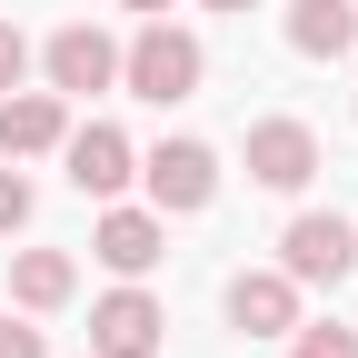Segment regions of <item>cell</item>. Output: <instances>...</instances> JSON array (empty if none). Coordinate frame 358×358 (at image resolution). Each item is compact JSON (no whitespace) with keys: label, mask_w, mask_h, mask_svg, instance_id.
Returning <instances> with one entry per match:
<instances>
[{"label":"cell","mask_w":358,"mask_h":358,"mask_svg":"<svg viewBox=\"0 0 358 358\" xmlns=\"http://www.w3.org/2000/svg\"><path fill=\"white\" fill-rule=\"evenodd\" d=\"M120 80L140 90V100H159V110L189 100V90H199V40L179 30V20H140V40L120 50Z\"/></svg>","instance_id":"cell-1"},{"label":"cell","mask_w":358,"mask_h":358,"mask_svg":"<svg viewBox=\"0 0 358 358\" xmlns=\"http://www.w3.org/2000/svg\"><path fill=\"white\" fill-rule=\"evenodd\" d=\"M279 268H289L299 289H338L348 268H358V229H348L338 209H299L289 229H279Z\"/></svg>","instance_id":"cell-2"},{"label":"cell","mask_w":358,"mask_h":358,"mask_svg":"<svg viewBox=\"0 0 358 358\" xmlns=\"http://www.w3.org/2000/svg\"><path fill=\"white\" fill-rule=\"evenodd\" d=\"M140 179H150V209H159V219H189V209L219 199V150H209V140H159V150L140 159Z\"/></svg>","instance_id":"cell-3"},{"label":"cell","mask_w":358,"mask_h":358,"mask_svg":"<svg viewBox=\"0 0 358 358\" xmlns=\"http://www.w3.org/2000/svg\"><path fill=\"white\" fill-rule=\"evenodd\" d=\"M159 338H169V308L140 279H120L100 308H90V358H159Z\"/></svg>","instance_id":"cell-4"},{"label":"cell","mask_w":358,"mask_h":358,"mask_svg":"<svg viewBox=\"0 0 358 358\" xmlns=\"http://www.w3.org/2000/svg\"><path fill=\"white\" fill-rule=\"evenodd\" d=\"M60 159H70V189L80 199H120L129 179H140V150H129V129H110V120L60 129Z\"/></svg>","instance_id":"cell-5"},{"label":"cell","mask_w":358,"mask_h":358,"mask_svg":"<svg viewBox=\"0 0 358 358\" xmlns=\"http://www.w3.org/2000/svg\"><path fill=\"white\" fill-rule=\"evenodd\" d=\"M40 70H50L60 100H90V90H110V80H120V40H110L100 20H70V30H50Z\"/></svg>","instance_id":"cell-6"},{"label":"cell","mask_w":358,"mask_h":358,"mask_svg":"<svg viewBox=\"0 0 358 358\" xmlns=\"http://www.w3.org/2000/svg\"><path fill=\"white\" fill-rule=\"evenodd\" d=\"M249 179L279 189V199H299L308 179H319V129H308V120H259L249 129Z\"/></svg>","instance_id":"cell-7"},{"label":"cell","mask_w":358,"mask_h":358,"mask_svg":"<svg viewBox=\"0 0 358 358\" xmlns=\"http://www.w3.org/2000/svg\"><path fill=\"white\" fill-rule=\"evenodd\" d=\"M229 329L239 338H289L299 329V279L289 268H239L229 279Z\"/></svg>","instance_id":"cell-8"},{"label":"cell","mask_w":358,"mask_h":358,"mask_svg":"<svg viewBox=\"0 0 358 358\" xmlns=\"http://www.w3.org/2000/svg\"><path fill=\"white\" fill-rule=\"evenodd\" d=\"M60 129H70L60 90H0V159H50Z\"/></svg>","instance_id":"cell-9"},{"label":"cell","mask_w":358,"mask_h":358,"mask_svg":"<svg viewBox=\"0 0 358 358\" xmlns=\"http://www.w3.org/2000/svg\"><path fill=\"white\" fill-rule=\"evenodd\" d=\"M159 249H169L159 209H110L100 229H90V259H100V268H120V279H150V268H159Z\"/></svg>","instance_id":"cell-10"},{"label":"cell","mask_w":358,"mask_h":358,"mask_svg":"<svg viewBox=\"0 0 358 358\" xmlns=\"http://www.w3.org/2000/svg\"><path fill=\"white\" fill-rule=\"evenodd\" d=\"M289 50L299 60H348L358 50V0H299L289 10Z\"/></svg>","instance_id":"cell-11"},{"label":"cell","mask_w":358,"mask_h":358,"mask_svg":"<svg viewBox=\"0 0 358 358\" xmlns=\"http://www.w3.org/2000/svg\"><path fill=\"white\" fill-rule=\"evenodd\" d=\"M70 289H80L70 249H20V259H10V299L30 308V319H50V308H70Z\"/></svg>","instance_id":"cell-12"},{"label":"cell","mask_w":358,"mask_h":358,"mask_svg":"<svg viewBox=\"0 0 358 358\" xmlns=\"http://www.w3.org/2000/svg\"><path fill=\"white\" fill-rule=\"evenodd\" d=\"M289 358H358V329H338V319H299V329H289Z\"/></svg>","instance_id":"cell-13"},{"label":"cell","mask_w":358,"mask_h":358,"mask_svg":"<svg viewBox=\"0 0 358 358\" xmlns=\"http://www.w3.org/2000/svg\"><path fill=\"white\" fill-rule=\"evenodd\" d=\"M10 229H30V179L0 169V239H10Z\"/></svg>","instance_id":"cell-14"},{"label":"cell","mask_w":358,"mask_h":358,"mask_svg":"<svg viewBox=\"0 0 358 358\" xmlns=\"http://www.w3.org/2000/svg\"><path fill=\"white\" fill-rule=\"evenodd\" d=\"M30 80V40H20V20H0V90H20Z\"/></svg>","instance_id":"cell-15"},{"label":"cell","mask_w":358,"mask_h":358,"mask_svg":"<svg viewBox=\"0 0 358 358\" xmlns=\"http://www.w3.org/2000/svg\"><path fill=\"white\" fill-rule=\"evenodd\" d=\"M0 358H50V348H40V329H30V319H0Z\"/></svg>","instance_id":"cell-16"},{"label":"cell","mask_w":358,"mask_h":358,"mask_svg":"<svg viewBox=\"0 0 358 358\" xmlns=\"http://www.w3.org/2000/svg\"><path fill=\"white\" fill-rule=\"evenodd\" d=\"M120 10H140V20H169V0H120Z\"/></svg>","instance_id":"cell-17"},{"label":"cell","mask_w":358,"mask_h":358,"mask_svg":"<svg viewBox=\"0 0 358 358\" xmlns=\"http://www.w3.org/2000/svg\"><path fill=\"white\" fill-rule=\"evenodd\" d=\"M209 10H259V0H209Z\"/></svg>","instance_id":"cell-18"}]
</instances>
